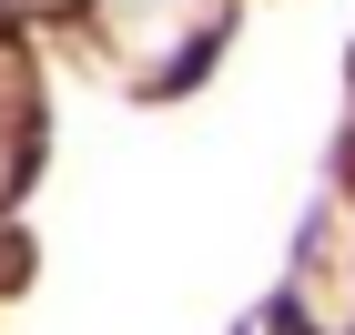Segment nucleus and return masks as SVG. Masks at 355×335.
<instances>
[{
	"label": "nucleus",
	"instance_id": "f257e3e1",
	"mask_svg": "<svg viewBox=\"0 0 355 335\" xmlns=\"http://www.w3.org/2000/svg\"><path fill=\"white\" fill-rule=\"evenodd\" d=\"M214 10H223V0H102V31L142 61V71H163V61L183 51V41L214 21Z\"/></svg>",
	"mask_w": 355,
	"mask_h": 335
}]
</instances>
